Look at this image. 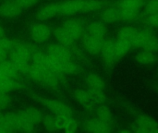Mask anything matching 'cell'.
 I'll list each match as a JSON object with an SVG mask.
<instances>
[{
	"label": "cell",
	"instance_id": "obj_3",
	"mask_svg": "<svg viewBox=\"0 0 158 133\" xmlns=\"http://www.w3.org/2000/svg\"><path fill=\"white\" fill-rule=\"evenodd\" d=\"M55 125L56 130H61L67 133L74 132L78 128V123L72 117L63 115H56Z\"/></svg>",
	"mask_w": 158,
	"mask_h": 133
},
{
	"label": "cell",
	"instance_id": "obj_26",
	"mask_svg": "<svg viewBox=\"0 0 158 133\" xmlns=\"http://www.w3.org/2000/svg\"><path fill=\"white\" fill-rule=\"evenodd\" d=\"M96 114H97V118H100L101 120L110 124V122L112 121V113L109 109V107H107L106 106L104 105H100L96 110Z\"/></svg>",
	"mask_w": 158,
	"mask_h": 133
},
{
	"label": "cell",
	"instance_id": "obj_15",
	"mask_svg": "<svg viewBox=\"0 0 158 133\" xmlns=\"http://www.w3.org/2000/svg\"><path fill=\"white\" fill-rule=\"evenodd\" d=\"M54 36L56 37V41L66 46H69L70 44H72L76 39L64 28V27H60L57 28L54 31Z\"/></svg>",
	"mask_w": 158,
	"mask_h": 133
},
{
	"label": "cell",
	"instance_id": "obj_16",
	"mask_svg": "<svg viewBox=\"0 0 158 133\" xmlns=\"http://www.w3.org/2000/svg\"><path fill=\"white\" fill-rule=\"evenodd\" d=\"M102 19L106 23H115L121 20L120 10L118 6H109L102 14Z\"/></svg>",
	"mask_w": 158,
	"mask_h": 133
},
{
	"label": "cell",
	"instance_id": "obj_4",
	"mask_svg": "<svg viewBox=\"0 0 158 133\" xmlns=\"http://www.w3.org/2000/svg\"><path fill=\"white\" fill-rule=\"evenodd\" d=\"M31 35L36 43H44L49 39L51 35V31L47 25L43 23H37L31 27Z\"/></svg>",
	"mask_w": 158,
	"mask_h": 133
},
{
	"label": "cell",
	"instance_id": "obj_21",
	"mask_svg": "<svg viewBox=\"0 0 158 133\" xmlns=\"http://www.w3.org/2000/svg\"><path fill=\"white\" fill-rule=\"evenodd\" d=\"M20 87L17 80L8 78H0V92L9 93L11 91L17 90Z\"/></svg>",
	"mask_w": 158,
	"mask_h": 133
},
{
	"label": "cell",
	"instance_id": "obj_33",
	"mask_svg": "<svg viewBox=\"0 0 158 133\" xmlns=\"http://www.w3.org/2000/svg\"><path fill=\"white\" fill-rule=\"evenodd\" d=\"M42 121L44 123V127L47 131H56V125H55V118L51 116H45L42 118Z\"/></svg>",
	"mask_w": 158,
	"mask_h": 133
},
{
	"label": "cell",
	"instance_id": "obj_22",
	"mask_svg": "<svg viewBox=\"0 0 158 133\" xmlns=\"http://www.w3.org/2000/svg\"><path fill=\"white\" fill-rule=\"evenodd\" d=\"M137 29L132 27V26H126L123 27L122 29L119 30V31L118 32V40L123 41V42H127V43H131V40L136 32Z\"/></svg>",
	"mask_w": 158,
	"mask_h": 133
},
{
	"label": "cell",
	"instance_id": "obj_32",
	"mask_svg": "<svg viewBox=\"0 0 158 133\" xmlns=\"http://www.w3.org/2000/svg\"><path fill=\"white\" fill-rule=\"evenodd\" d=\"M13 45H14V43L9 38L3 37V36L0 37V50L7 53L12 49Z\"/></svg>",
	"mask_w": 158,
	"mask_h": 133
},
{
	"label": "cell",
	"instance_id": "obj_1",
	"mask_svg": "<svg viewBox=\"0 0 158 133\" xmlns=\"http://www.w3.org/2000/svg\"><path fill=\"white\" fill-rule=\"evenodd\" d=\"M135 132H158V123L147 115H140L136 118L135 125L132 126Z\"/></svg>",
	"mask_w": 158,
	"mask_h": 133
},
{
	"label": "cell",
	"instance_id": "obj_36",
	"mask_svg": "<svg viewBox=\"0 0 158 133\" xmlns=\"http://www.w3.org/2000/svg\"><path fill=\"white\" fill-rule=\"evenodd\" d=\"M21 8H29L38 2V0H15Z\"/></svg>",
	"mask_w": 158,
	"mask_h": 133
},
{
	"label": "cell",
	"instance_id": "obj_24",
	"mask_svg": "<svg viewBox=\"0 0 158 133\" xmlns=\"http://www.w3.org/2000/svg\"><path fill=\"white\" fill-rule=\"evenodd\" d=\"M86 84L89 88H94V89H105V81L104 79L97 75V74H90L86 79Z\"/></svg>",
	"mask_w": 158,
	"mask_h": 133
},
{
	"label": "cell",
	"instance_id": "obj_28",
	"mask_svg": "<svg viewBox=\"0 0 158 133\" xmlns=\"http://www.w3.org/2000/svg\"><path fill=\"white\" fill-rule=\"evenodd\" d=\"M103 6V2L99 0H86L83 3L81 12H92L95 11Z\"/></svg>",
	"mask_w": 158,
	"mask_h": 133
},
{
	"label": "cell",
	"instance_id": "obj_10",
	"mask_svg": "<svg viewBox=\"0 0 158 133\" xmlns=\"http://www.w3.org/2000/svg\"><path fill=\"white\" fill-rule=\"evenodd\" d=\"M21 11V7L15 0L6 1L0 5V15L4 18L17 17Z\"/></svg>",
	"mask_w": 158,
	"mask_h": 133
},
{
	"label": "cell",
	"instance_id": "obj_6",
	"mask_svg": "<svg viewBox=\"0 0 158 133\" xmlns=\"http://www.w3.org/2000/svg\"><path fill=\"white\" fill-rule=\"evenodd\" d=\"M62 27H64L76 40L81 37L84 31L83 21L80 19H71L66 20Z\"/></svg>",
	"mask_w": 158,
	"mask_h": 133
},
{
	"label": "cell",
	"instance_id": "obj_23",
	"mask_svg": "<svg viewBox=\"0 0 158 133\" xmlns=\"http://www.w3.org/2000/svg\"><path fill=\"white\" fill-rule=\"evenodd\" d=\"M74 97L81 105H82L83 106H85L87 108H91L94 106L87 91H84L81 89L76 90L74 92Z\"/></svg>",
	"mask_w": 158,
	"mask_h": 133
},
{
	"label": "cell",
	"instance_id": "obj_37",
	"mask_svg": "<svg viewBox=\"0 0 158 133\" xmlns=\"http://www.w3.org/2000/svg\"><path fill=\"white\" fill-rule=\"evenodd\" d=\"M5 60H6V53L0 50V63L4 62Z\"/></svg>",
	"mask_w": 158,
	"mask_h": 133
},
{
	"label": "cell",
	"instance_id": "obj_29",
	"mask_svg": "<svg viewBox=\"0 0 158 133\" xmlns=\"http://www.w3.org/2000/svg\"><path fill=\"white\" fill-rule=\"evenodd\" d=\"M121 15V20H134L138 18L140 10L139 9H131V8H125L119 9Z\"/></svg>",
	"mask_w": 158,
	"mask_h": 133
},
{
	"label": "cell",
	"instance_id": "obj_39",
	"mask_svg": "<svg viewBox=\"0 0 158 133\" xmlns=\"http://www.w3.org/2000/svg\"><path fill=\"white\" fill-rule=\"evenodd\" d=\"M0 133H6L5 130L3 128H1V127H0Z\"/></svg>",
	"mask_w": 158,
	"mask_h": 133
},
{
	"label": "cell",
	"instance_id": "obj_19",
	"mask_svg": "<svg viewBox=\"0 0 158 133\" xmlns=\"http://www.w3.org/2000/svg\"><path fill=\"white\" fill-rule=\"evenodd\" d=\"M20 112L23 114V116L28 119L30 120L34 126H37L41 123L42 121V114L41 112L36 109V108H33V107H30V108H27V109H24V110H20Z\"/></svg>",
	"mask_w": 158,
	"mask_h": 133
},
{
	"label": "cell",
	"instance_id": "obj_2",
	"mask_svg": "<svg viewBox=\"0 0 158 133\" xmlns=\"http://www.w3.org/2000/svg\"><path fill=\"white\" fill-rule=\"evenodd\" d=\"M35 99L41 102L44 106H45L49 110H51L56 115H63L68 117H72V110L67 105L57 101V100H51L43 97H35Z\"/></svg>",
	"mask_w": 158,
	"mask_h": 133
},
{
	"label": "cell",
	"instance_id": "obj_38",
	"mask_svg": "<svg viewBox=\"0 0 158 133\" xmlns=\"http://www.w3.org/2000/svg\"><path fill=\"white\" fill-rule=\"evenodd\" d=\"M3 35H4V30H3V28L0 26V37L3 36Z\"/></svg>",
	"mask_w": 158,
	"mask_h": 133
},
{
	"label": "cell",
	"instance_id": "obj_20",
	"mask_svg": "<svg viewBox=\"0 0 158 133\" xmlns=\"http://www.w3.org/2000/svg\"><path fill=\"white\" fill-rule=\"evenodd\" d=\"M88 94L90 95L91 101L94 105H102L106 102V97L103 90L101 89H94V88H89L88 89Z\"/></svg>",
	"mask_w": 158,
	"mask_h": 133
},
{
	"label": "cell",
	"instance_id": "obj_25",
	"mask_svg": "<svg viewBox=\"0 0 158 133\" xmlns=\"http://www.w3.org/2000/svg\"><path fill=\"white\" fill-rule=\"evenodd\" d=\"M144 6L143 0H120L118 3V7L119 9L131 8V9H141Z\"/></svg>",
	"mask_w": 158,
	"mask_h": 133
},
{
	"label": "cell",
	"instance_id": "obj_5",
	"mask_svg": "<svg viewBox=\"0 0 158 133\" xmlns=\"http://www.w3.org/2000/svg\"><path fill=\"white\" fill-rule=\"evenodd\" d=\"M101 55L104 60L109 63L115 62L116 60L119 59L118 55L116 41H113V40L105 41L102 50H101Z\"/></svg>",
	"mask_w": 158,
	"mask_h": 133
},
{
	"label": "cell",
	"instance_id": "obj_35",
	"mask_svg": "<svg viewBox=\"0 0 158 133\" xmlns=\"http://www.w3.org/2000/svg\"><path fill=\"white\" fill-rule=\"evenodd\" d=\"M11 102L10 97L8 96L7 93H2L0 92V110L7 107Z\"/></svg>",
	"mask_w": 158,
	"mask_h": 133
},
{
	"label": "cell",
	"instance_id": "obj_14",
	"mask_svg": "<svg viewBox=\"0 0 158 133\" xmlns=\"http://www.w3.org/2000/svg\"><path fill=\"white\" fill-rule=\"evenodd\" d=\"M153 35L154 34L148 30H137L131 40V46L136 48H143Z\"/></svg>",
	"mask_w": 158,
	"mask_h": 133
},
{
	"label": "cell",
	"instance_id": "obj_13",
	"mask_svg": "<svg viewBox=\"0 0 158 133\" xmlns=\"http://www.w3.org/2000/svg\"><path fill=\"white\" fill-rule=\"evenodd\" d=\"M11 52V58L16 59H23V60H31V50L22 44H14Z\"/></svg>",
	"mask_w": 158,
	"mask_h": 133
},
{
	"label": "cell",
	"instance_id": "obj_17",
	"mask_svg": "<svg viewBox=\"0 0 158 133\" xmlns=\"http://www.w3.org/2000/svg\"><path fill=\"white\" fill-rule=\"evenodd\" d=\"M87 31H88V35H90L92 37L104 39L106 32V28L103 22L94 21L88 26Z\"/></svg>",
	"mask_w": 158,
	"mask_h": 133
},
{
	"label": "cell",
	"instance_id": "obj_30",
	"mask_svg": "<svg viewBox=\"0 0 158 133\" xmlns=\"http://www.w3.org/2000/svg\"><path fill=\"white\" fill-rule=\"evenodd\" d=\"M143 48L144 50H147V51H150V52L156 54L158 52V38H156L155 35H153L147 41V43L143 45Z\"/></svg>",
	"mask_w": 158,
	"mask_h": 133
},
{
	"label": "cell",
	"instance_id": "obj_11",
	"mask_svg": "<svg viewBox=\"0 0 158 133\" xmlns=\"http://www.w3.org/2000/svg\"><path fill=\"white\" fill-rule=\"evenodd\" d=\"M83 0H70L60 5L59 13L63 15H73L81 12L83 7Z\"/></svg>",
	"mask_w": 158,
	"mask_h": 133
},
{
	"label": "cell",
	"instance_id": "obj_8",
	"mask_svg": "<svg viewBox=\"0 0 158 133\" xmlns=\"http://www.w3.org/2000/svg\"><path fill=\"white\" fill-rule=\"evenodd\" d=\"M84 128L87 131L94 133H107L111 131L110 124L101 120L98 118L87 120L84 124Z\"/></svg>",
	"mask_w": 158,
	"mask_h": 133
},
{
	"label": "cell",
	"instance_id": "obj_34",
	"mask_svg": "<svg viewBox=\"0 0 158 133\" xmlns=\"http://www.w3.org/2000/svg\"><path fill=\"white\" fill-rule=\"evenodd\" d=\"M143 22L151 27L158 28V13L154 15H148L144 19Z\"/></svg>",
	"mask_w": 158,
	"mask_h": 133
},
{
	"label": "cell",
	"instance_id": "obj_7",
	"mask_svg": "<svg viewBox=\"0 0 158 133\" xmlns=\"http://www.w3.org/2000/svg\"><path fill=\"white\" fill-rule=\"evenodd\" d=\"M105 40L100 38L92 37L90 35H86L83 37V45L86 51L91 55H98L101 53L103 44Z\"/></svg>",
	"mask_w": 158,
	"mask_h": 133
},
{
	"label": "cell",
	"instance_id": "obj_27",
	"mask_svg": "<svg viewBox=\"0 0 158 133\" xmlns=\"http://www.w3.org/2000/svg\"><path fill=\"white\" fill-rule=\"evenodd\" d=\"M12 64L14 65L15 69L19 73H23V74H28V71L31 67V63L28 60H23V59H16V58H11L10 60Z\"/></svg>",
	"mask_w": 158,
	"mask_h": 133
},
{
	"label": "cell",
	"instance_id": "obj_18",
	"mask_svg": "<svg viewBox=\"0 0 158 133\" xmlns=\"http://www.w3.org/2000/svg\"><path fill=\"white\" fill-rule=\"evenodd\" d=\"M156 60V56L155 53L147 51V50H143L139 52L135 56V61L141 65H149L154 63Z\"/></svg>",
	"mask_w": 158,
	"mask_h": 133
},
{
	"label": "cell",
	"instance_id": "obj_31",
	"mask_svg": "<svg viewBox=\"0 0 158 133\" xmlns=\"http://www.w3.org/2000/svg\"><path fill=\"white\" fill-rule=\"evenodd\" d=\"M144 10L147 15H154L158 13V0H149L145 6Z\"/></svg>",
	"mask_w": 158,
	"mask_h": 133
},
{
	"label": "cell",
	"instance_id": "obj_9",
	"mask_svg": "<svg viewBox=\"0 0 158 133\" xmlns=\"http://www.w3.org/2000/svg\"><path fill=\"white\" fill-rule=\"evenodd\" d=\"M60 5L58 4H48L42 6L36 14V19L41 21L50 19L59 13Z\"/></svg>",
	"mask_w": 158,
	"mask_h": 133
},
{
	"label": "cell",
	"instance_id": "obj_12",
	"mask_svg": "<svg viewBox=\"0 0 158 133\" xmlns=\"http://www.w3.org/2000/svg\"><path fill=\"white\" fill-rule=\"evenodd\" d=\"M47 54L62 59H71V53L68 46L61 44H54L47 47Z\"/></svg>",
	"mask_w": 158,
	"mask_h": 133
}]
</instances>
